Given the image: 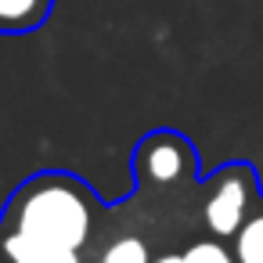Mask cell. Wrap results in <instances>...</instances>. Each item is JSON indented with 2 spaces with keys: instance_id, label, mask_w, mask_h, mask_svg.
<instances>
[{
  "instance_id": "cell-1",
  "label": "cell",
  "mask_w": 263,
  "mask_h": 263,
  "mask_svg": "<svg viewBox=\"0 0 263 263\" xmlns=\"http://www.w3.org/2000/svg\"><path fill=\"white\" fill-rule=\"evenodd\" d=\"M105 202L69 170H40L0 209V263H90Z\"/></svg>"
},
{
  "instance_id": "cell-3",
  "label": "cell",
  "mask_w": 263,
  "mask_h": 263,
  "mask_svg": "<svg viewBox=\"0 0 263 263\" xmlns=\"http://www.w3.org/2000/svg\"><path fill=\"white\" fill-rule=\"evenodd\" d=\"M198 187H202V223L220 241H231L238 227L249 220V213L256 209V202L263 198L256 166L241 159L223 162L205 180H198Z\"/></svg>"
},
{
  "instance_id": "cell-5",
  "label": "cell",
  "mask_w": 263,
  "mask_h": 263,
  "mask_svg": "<svg viewBox=\"0 0 263 263\" xmlns=\"http://www.w3.org/2000/svg\"><path fill=\"white\" fill-rule=\"evenodd\" d=\"M231 252L238 263H263V198L256 202L249 220L238 227V234L231 238Z\"/></svg>"
},
{
  "instance_id": "cell-2",
  "label": "cell",
  "mask_w": 263,
  "mask_h": 263,
  "mask_svg": "<svg viewBox=\"0 0 263 263\" xmlns=\"http://www.w3.org/2000/svg\"><path fill=\"white\" fill-rule=\"evenodd\" d=\"M130 173L137 195H173L180 187H195L198 177V152L180 130H152L134 144Z\"/></svg>"
},
{
  "instance_id": "cell-7",
  "label": "cell",
  "mask_w": 263,
  "mask_h": 263,
  "mask_svg": "<svg viewBox=\"0 0 263 263\" xmlns=\"http://www.w3.org/2000/svg\"><path fill=\"white\" fill-rule=\"evenodd\" d=\"M184 263H238L231 245L220 241V238H202V241H191L184 252Z\"/></svg>"
},
{
  "instance_id": "cell-6",
  "label": "cell",
  "mask_w": 263,
  "mask_h": 263,
  "mask_svg": "<svg viewBox=\"0 0 263 263\" xmlns=\"http://www.w3.org/2000/svg\"><path fill=\"white\" fill-rule=\"evenodd\" d=\"M152 249L141 234H119L112 241H105L98 249V259L94 263H152Z\"/></svg>"
},
{
  "instance_id": "cell-4",
  "label": "cell",
  "mask_w": 263,
  "mask_h": 263,
  "mask_svg": "<svg viewBox=\"0 0 263 263\" xmlns=\"http://www.w3.org/2000/svg\"><path fill=\"white\" fill-rule=\"evenodd\" d=\"M54 0H0V33H33L51 18Z\"/></svg>"
},
{
  "instance_id": "cell-8",
  "label": "cell",
  "mask_w": 263,
  "mask_h": 263,
  "mask_svg": "<svg viewBox=\"0 0 263 263\" xmlns=\"http://www.w3.org/2000/svg\"><path fill=\"white\" fill-rule=\"evenodd\" d=\"M152 263H184V256H180V252H162V256H155Z\"/></svg>"
}]
</instances>
